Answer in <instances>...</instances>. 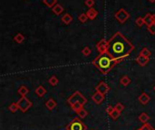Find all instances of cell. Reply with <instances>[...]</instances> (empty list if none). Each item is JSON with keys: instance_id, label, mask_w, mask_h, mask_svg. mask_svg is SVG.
<instances>
[{"instance_id": "cell-1", "label": "cell", "mask_w": 155, "mask_h": 130, "mask_svg": "<svg viewBox=\"0 0 155 130\" xmlns=\"http://www.w3.org/2000/svg\"><path fill=\"white\" fill-rule=\"evenodd\" d=\"M108 43V53L118 63L124 61L134 50V45L120 32H115Z\"/></svg>"}, {"instance_id": "cell-2", "label": "cell", "mask_w": 155, "mask_h": 130, "mask_svg": "<svg viewBox=\"0 0 155 130\" xmlns=\"http://www.w3.org/2000/svg\"><path fill=\"white\" fill-rule=\"evenodd\" d=\"M117 63H118L117 61L114 60L108 53L99 54L93 61V64L101 71L102 74L109 73V71L111 70Z\"/></svg>"}, {"instance_id": "cell-3", "label": "cell", "mask_w": 155, "mask_h": 130, "mask_svg": "<svg viewBox=\"0 0 155 130\" xmlns=\"http://www.w3.org/2000/svg\"><path fill=\"white\" fill-rule=\"evenodd\" d=\"M67 103L70 106H72L73 104L75 103H80L83 106H85L87 103V100L85 99V97L83 96L80 91H75L73 93V95H71L67 99Z\"/></svg>"}, {"instance_id": "cell-4", "label": "cell", "mask_w": 155, "mask_h": 130, "mask_svg": "<svg viewBox=\"0 0 155 130\" xmlns=\"http://www.w3.org/2000/svg\"><path fill=\"white\" fill-rule=\"evenodd\" d=\"M87 126L83 123L80 118H75L66 126V130H86Z\"/></svg>"}, {"instance_id": "cell-5", "label": "cell", "mask_w": 155, "mask_h": 130, "mask_svg": "<svg viewBox=\"0 0 155 130\" xmlns=\"http://www.w3.org/2000/svg\"><path fill=\"white\" fill-rule=\"evenodd\" d=\"M17 104L19 107V110L23 113H25L29 108H32V106H33L32 101H30L27 97H21L20 99H19V100L17 101Z\"/></svg>"}, {"instance_id": "cell-6", "label": "cell", "mask_w": 155, "mask_h": 130, "mask_svg": "<svg viewBox=\"0 0 155 130\" xmlns=\"http://www.w3.org/2000/svg\"><path fill=\"white\" fill-rule=\"evenodd\" d=\"M129 17H130V15H129V13H128L125 9H124V8H121V9L115 14V18L117 19L118 22L121 23V24L125 23V22L128 20V19H129Z\"/></svg>"}, {"instance_id": "cell-7", "label": "cell", "mask_w": 155, "mask_h": 130, "mask_svg": "<svg viewBox=\"0 0 155 130\" xmlns=\"http://www.w3.org/2000/svg\"><path fill=\"white\" fill-rule=\"evenodd\" d=\"M108 46H109V43L106 39H102V40L99 41L98 43L96 44V48H97V51H99L100 54L108 53Z\"/></svg>"}, {"instance_id": "cell-8", "label": "cell", "mask_w": 155, "mask_h": 130, "mask_svg": "<svg viewBox=\"0 0 155 130\" xmlns=\"http://www.w3.org/2000/svg\"><path fill=\"white\" fill-rule=\"evenodd\" d=\"M95 91H97L102 95H106L110 91V87L104 81H101L97 86L95 87Z\"/></svg>"}, {"instance_id": "cell-9", "label": "cell", "mask_w": 155, "mask_h": 130, "mask_svg": "<svg viewBox=\"0 0 155 130\" xmlns=\"http://www.w3.org/2000/svg\"><path fill=\"white\" fill-rule=\"evenodd\" d=\"M104 99H105V96L99 93V92H97V91H95L94 94H93V96H92V100L95 104H97V105L102 104V101L104 100Z\"/></svg>"}, {"instance_id": "cell-10", "label": "cell", "mask_w": 155, "mask_h": 130, "mask_svg": "<svg viewBox=\"0 0 155 130\" xmlns=\"http://www.w3.org/2000/svg\"><path fill=\"white\" fill-rule=\"evenodd\" d=\"M149 62H150V58L149 57H145V56H143L141 54H139V56L136 58V62L141 67H143V66H145V65H147Z\"/></svg>"}, {"instance_id": "cell-11", "label": "cell", "mask_w": 155, "mask_h": 130, "mask_svg": "<svg viewBox=\"0 0 155 130\" xmlns=\"http://www.w3.org/2000/svg\"><path fill=\"white\" fill-rule=\"evenodd\" d=\"M138 100H139V101H140L141 104H143V105H147V104L149 103V101H150V100H151V98H150V96L148 95L147 93L143 92V93H141V94L139 96Z\"/></svg>"}, {"instance_id": "cell-12", "label": "cell", "mask_w": 155, "mask_h": 130, "mask_svg": "<svg viewBox=\"0 0 155 130\" xmlns=\"http://www.w3.org/2000/svg\"><path fill=\"white\" fill-rule=\"evenodd\" d=\"M86 15H87V16H88L89 19H91V20H94V19H95L96 17H97L98 12H97V10H96V9H94V8L92 7V8H89V9L87 10Z\"/></svg>"}, {"instance_id": "cell-13", "label": "cell", "mask_w": 155, "mask_h": 130, "mask_svg": "<svg viewBox=\"0 0 155 130\" xmlns=\"http://www.w3.org/2000/svg\"><path fill=\"white\" fill-rule=\"evenodd\" d=\"M52 11H53V13L56 16H60L62 13L64 12V7H63V5H60V4H56L53 8H52Z\"/></svg>"}, {"instance_id": "cell-14", "label": "cell", "mask_w": 155, "mask_h": 130, "mask_svg": "<svg viewBox=\"0 0 155 130\" xmlns=\"http://www.w3.org/2000/svg\"><path fill=\"white\" fill-rule=\"evenodd\" d=\"M143 19H144V23H145V24L147 25V26H150V25H152V24H154L153 16H152V14H150V13L146 14L145 16L143 17Z\"/></svg>"}, {"instance_id": "cell-15", "label": "cell", "mask_w": 155, "mask_h": 130, "mask_svg": "<svg viewBox=\"0 0 155 130\" xmlns=\"http://www.w3.org/2000/svg\"><path fill=\"white\" fill-rule=\"evenodd\" d=\"M35 92H36V94L38 97L42 98V97H44V95L46 94V88H44V86L40 85V86H38V87L36 89Z\"/></svg>"}, {"instance_id": "cell-16", "label": "cell", "mask_w": 155, "mask_h": 130, "mask_svg": "<svg viewBox=\"0 0 155 130\" xmlns=\"http://www.w3.org/2000/svg\"><path fill=\"white\" fill-rule=\"evenodd\" d=\"M61 20H62V22H63L64 24L68 25V24H70L71 23L73 22V16H71L70 14H64V15L62 16Z\"/></svg>"}, {"instance_id": "cell-17", "label": "cell", "mask_w": 155, "mask_h": 130, "mask_svg": "<svg viewBox=\"0 0 155 130\" xmlns=\"http://www.w3.org/2000/svg\"><path fill=\"white\" fill-rule=\"evenodd\" d=\"M56 106H57V103H56V101H55L54 99H50V100H48L46 102V107L49 110L54 109Z\"/></svg>"}, {"instance_id": "cell-18", "label": "cell", "mask_w": 155, "mask_h": 130, "mask_svg": "<svg viewBox=\"0 0 155 130\" xmlns=\"http://www.w3.org/2000/svg\"><path fill=\"white\" fill-rule=\"evenodd\" d=\"M28 92H29V89L24 85L20 86V87H19V89H17V93L20 95L21 97H25L28 94Z\"/></svg>"}, {"instance_id": "cell-19", "label": "cell", "mask_w": 155, "mask_h": 130, "mask_svg": "<svg viewBox=\"0 0 155 130\" xmlns=\"http://www.w3.org/2000/svg\"><path fill=\"white\" fill-rule=\"evenodd\" d=\"M131 83V79L129 78L128 76H124V77H122L121 78V80H120V84L122 86H124V87H126L128 86L129 84Z\"/></svg>"}, {"instance_id": "cell-20", "label": "cell", "mask_w": 155, "mask_h": 130, "mask_svg": "<svg viewBox=\"0 0 155 130\" xmlns=\"http://www.w3.org/2000/svg\"><path fill=\"white\" fill-rule=\"evenodd\" d=\"M139 120L143 123V124H145V123H147L148 121L150 120V116L148 115L147 113H141L140 116H139Z\"/></svg>"}, {"instance_id": "cell-21", "label": "cell", "mask_w": 155, "mask_h": 130, "mask_svg": "<svg viewBox=\"0 0 155 130\" xmlns=\"http://www.w3.org/2000/svg\"><path fill=\"white\" fill-rule=\"evenodd\" d=\"M14 41L17 43H22L25 41V36L21 34V32H18L14 37Z\"/></svg>"}, {"instance_id": "cell-22", "label": "cell", "mask_w": 155, "mask_h": 130, "mask_svg": "<svg viewBox=\"0 0 155 130\" xmlns=\"http://www.w3.org/2000/svg\"><path fill=\"white\" fill-rule=\"evenodd\" d=\"M43 3L46 5L47 7L53 8L54 6L57 4V1L56 0H43Z\"/></svg>"}, {"instance_id": "cell-23", "label": "cell", "mask_w": 155, "mask_h": 130, "mask_svg": "<svg viewBox=\"0 0 155 130\" xmlns=\"http://www.w3.org/2000/svg\"><path fill=\"white\" fill-rule=\"evenodd\" d=\"M58 82H59V81H58L57 77L55 76V75H53V76H52L50 79L48 80V83L50 84L51 86H53V87L56 86L57 84H58Z\"/></svg>"}, {"instance_id": "cell-24", "label": "cell", "mask_w": 155, "mask_h": 130, "mask_svg": "<svg viewBox=\"0 0 155 130\" xmlns=\"http://www.w3.org/2000/svg\"><path fill=\"white\" fill-rule=\"evenodd\" d=\"M76 114H77V116H78V118H80L81 119H83V118H86V116L88 115V112L86 111V110H85V108H81Z\"/></svg>"}, {"instance_id": "cell-25", "label": "cell", "mask_w": 155, "mask_h": 130, "mask_svg": "<svg viewBox=\"0 0 155 130\" xmlns=\"http://www.w3.org/2000/svg\"><path fill=\"white\" fill-rule=\"evenodd\" d=\"M8 109L10 110L11 112H13V113H15V112H16L17 110L19 109V107H18V104H17V102H14V103H11L10 105H9V107H8Z\"/></svg>"}, {"instance_id": "cell-26", "label": "cell", "mask_w": 155, "mask_h": 130, "mask_svg": "<svg viewBox=\"0 0 155 130\" xmlns=\"http://www.w3.org/2000/svg\"><path fill=\"white\" fill-rule=\"evenodd\" d=\"M71 108H72V109L74 110L75 113H77L81 108H83V106L82 105V104H80V103H75V104H73V105L71 106Z\"/></svg>"}, {"instance_id": "cell-27", "label": "cell", "mask_w": 155, "mask_h": 130, "mask_svg": "<svg viewBox=\"0 0 155 130\" xmlns=\"http://www.w3.org/2000/svg\"><path fill=\"white\" fill-rule=\"evenodd\" d=\"M140 54L143 56H145V57H150L152 53H151V51L148 48H143L141 51H140Z\"/></svg>"}, {"instance_id": "cell-28", "label": "cell", "mask_w": 155, "mask_h": 130, "mask_svg": "<svg viewBox=\"0 0 155 130\" xmlns=\"http://www.w3.org/2000/svg\"><path fill=\"white\" fill-rule=\"evenodd\" d=\"M111 116V118L113 119V120H116V119H118L119 118V116H121V112H119V111H117L115 108H114V110L112 112V114L110 115Z\"/></svg>"}, {"instance_id": "cell-29", "label": "cell", "mask_w": 155, "mask_h": 130, "mask_svg": "<svg viewBox=\"0 0 155 130\" xmlns=\"http://www.w3.org/2000/svg\"><path fill=\"white\" fill-rule=\"evenodd\" d=\"M88 19H89V18H88L87 15H86V14H83V13L78 16V20H79L81 23H85V22L88 20Z\"/></svg>"}, {"instance_id": "cell-30", "label": "cell", "mask_w": 155, "mask_h": 130, "mask_svg": "<svg viewBox=\"0 0 155 130\" xmlns=\"http://www.w3.org/2000/svg\"><path fill=\"white\" fill-rule=\"evenodd\" d=\"M140 128H141V130H155V128L152 127L149 124V123H145V124H143Z\"/></svg>"}, {"instance_id": "cell-31", "label": "cell", "mask_w": 155, "mask_h": 130, "mask_svg": "<svg viewBox=\"0 0 155 130\" xmlns=\"http://www.w3.org/2000/svg\"><path fill=\"white\" fill-rule=\"evenodd\" d=\"M114 108L117 110V111H119V112H122L124 110V106L122 105V104L121 103V102H119V103H117L116 105L114 106Z\"/></svg>"}, {"instance_id": "cell-32", "label": "cell", "mask_w": 155, "mask_h": 130, "mask_svg": "<svg viewBox=\"0 0 155 130\" xmlns=\"http://www.w3.org/2000/svg\"><path fill=\"white\" fill-rule=\"evenodd\" d=\"M82 53L85 55V56H89L90 54L92 53V50L90 49L89 47L86 46V47H85V48L82 50Z\"/></svg>"}, {"instance_id": "cell-33", "label": "cell", "mask_w": 155, "mask_h": 130, "mask_svg": "<svg viewBox=\"0 0 155 130\" xmlns=\"http://www.w3.org/2000/svg\"><path fill=\"white\" fill-rule=\"evenodd\" d=\"M135 23H136V24L138 25V26H143V25L145 24L144 23V19H143V17H138L137 19H136V20H135Z\"/></svg>"}, {"instance_id": "cell-34", "label": "cell", "mask_w": 155, "mask_h": 130, "mask_svg": "<svg viewBox=\"0 0 155 130\" xmlns=\"http://www.w3.org/2000/svg\"><path fill=\"white\" fill-rule=\"evenodd\" d=\"M85 5H87L89 8H92L95 4V0H85Z\"/></svg>"}, {"instance_id": "cell-35", "label": "cell", "mask_w": 155, "mask_h": 130, "mask_svg": "<svg viewBox=\"0 0 155 130\" xmlns=\"http://www.w3.org/2000/svg\"><path fill=\"white\" fill-rule=\"evenodd\" d=\"M148 31L150 32V34L152 35H155V24H152L150 26H147Z\"/></svg>"}, {"instance_id": "cell-36", "label": "cell", "mask_w": 155, "mask_h": 130, "mask_svg": "<svg viewBox=\"0 0 155 130\" xmlns=\"http://www.w3.org/2000/svg\"><path fill=\"white\" fill-rule=\"evenodd\" d=\"M114 110V107H112V106H108L107 108H106V113L110 116L112 114V112Z\"/></svg>"}, {"instance_id": "cell-37", "label": "cell", "mask_w": 155, "mask_h": 130, "mask_svg": "<svg viewBox=\"0 0 155 130\" xmlns=\"http://www.w3.org/2000/svg\"><path fill=\"white\" fill-rule=\"evenodd\" d=\"M148 1H149L150 3H154V2H155V0H148Z\"/></svg>"}, {"instance_id": "cell-38", "label": "cell", "mask_w": 155, "mask_h": 130, "mask_svg": "<svg viewBox=\"0 0 155 130\" xmlns=\"http://www.w3.org/2000/svg\"><path fill=\"white\" fill-rule=\"evenodd\" d=\"M153 16V21H154V24H155V15H152Z\"/></svg>"}, {"instance_id": "cell-39", "label": "cell", "mask_w": 155, "mask_h": 130, "mask_svg": "<svg viewBox=\"0 0 155 130\" xmlns=\"http://www.w3.org/2000/svg\"><path fill=\"white\" fill-rule=\"evenodd\" d=\"M153 89H154V91H155V86L153 87Z\"/></svg>"}, {"instance_id": "cell-40", "label": "cell", "mask_w": 155, "mask_h": 130, "mask_svg": "<svg viewBox=\"0 0 155 130\" xmlns=\"http://www.w3.org/2000/svg\"><path fill=\"white\" fill-rule=\"evenodd\" d=\"M137 130H141V128H138V129H137Z\"/></svg>"}]
</instances>
